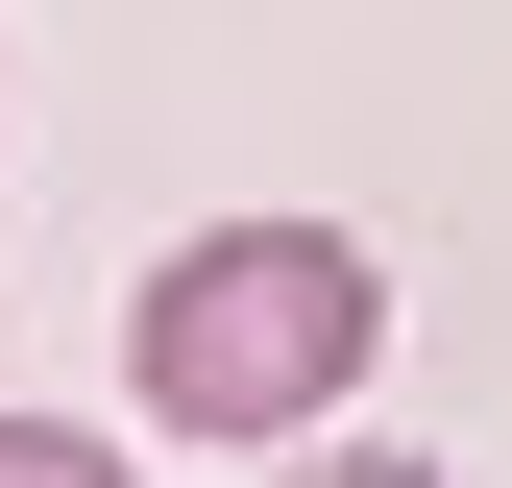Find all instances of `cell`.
Wrapping results in <instances>:
<instances>
[{
    "instance_id": "6da1fadb",
    "label": "cell",
    "mask_w": 512,
    "mask_h": 488,
    "mask_svg": "<svg viewBox=\"0 0 512 488\" xmlns=\"http://www.w3.org/2000/svg\"><path fill=\"white\" fill-rule=\"evenodd\" d=\"M391 366V269H366L342 220H196L147 293H122V391H147V440H342V391Z\"/></svg>"
},
{
    "instance_id": "7a4b0ae2",
    "label": "cell",
    "mask_w": 512,
    "mask_h": 488,
    "mask_svg": "<svg viewBox=\"0 0 512 488\" xmlns=\"http://www.w3.org/2000/svg\"><path fill=\"white\" fill-rule=\"evenodd\" d=\"M0 488H122V440H74V415H0Z\"/></svg>"
},
{
    "instance_id": "3957f363",
    "label": "cell",
    "mask_w": 512,
    "mask_h": 488,
    "mask_svg": "<svg viewBox=\"0 0 512 488\" xmlns=\"http://www.w3.org/2000/svg\"><path fill=\"white\" fill-rule=\"evenodd\" d=\"M293 488H464V464H391V440H293Z\"/></svg>"
}]
</instances>
